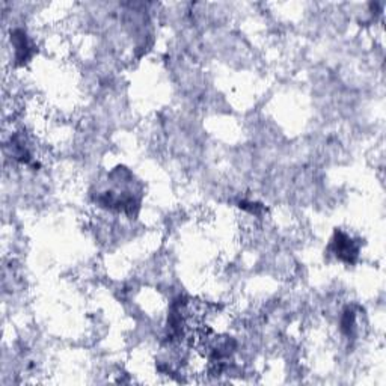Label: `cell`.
<instances>
[{"instance_id": "obj_2", "label": "cell", "mask_w": 386, "mask_h": 386, "mask_svg": "<svg viewBox=\"0 0 386 386\" xmlns=\"http://www.w3.org/2000/svg\"><path fill=\"white\" fill-rule=\"evenodd\" d=\"M11 43L15 52V61L17 64H24L31 59L34 55V45L29 41V38L23 29H15L11 34Z\"/></svg>"}, {"instance_id": "obj_1", "label": "cell", "mask_w": 386, "mask_h": 386, "mask_svg": "<svg viewBox=\"0 0 386 386\" xmlns=\"http://www.w3.org/2000/svg\"><path fill=\"white\" fill-rule=\"evenodd\" d=\"M332 249L335 257L343 263L347 264H355L358 262L359 257V245L358 241L352 238L349 234L343 233V231H336L334 241H332Z\"/></svg>"}]
</instances>
